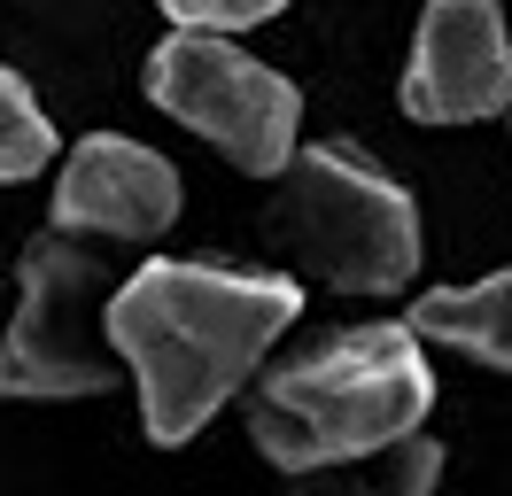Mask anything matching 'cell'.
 Segmentation results:
<instances>
[{"mask_svg": "<svg viewBox=\"0 0 512 496\" xmlns=\"http://www.w3.org/2000/svg\"><path fill=\"white\" fill-rule=\"evenodd\" d=\"M303 310L295 279L272 272H225V264H179L156 256L109 295L101 326L132 357L148 442H187L210 427L225 396L256 372V357L288 334Z\"/></svg>", "mask_w": 512, "mask_h": 496, "instance_id": "6da1fadb", "label": "cell"}, {"mask_svg": "<svg viewBox=\"0 0 512 496\" xmlns=\"http://www.w3.org/2000/svg\"><path fill=\"white\" fill-rule=\"evenodd\" d=\"M435 411V372L404 326H350V334L303 349L256 388L249 442L288 473L373 458L388 442L419 434Z\"/></svg>", "mask_w": 512, "mask_h": 496, "instance_id": "7a4b0ae2", "label": "cell"}, {"mask_svg": "<svg viewBox=\"0 0 512 496\" xmlns=\"http://www.w3.org/2000/svg\"><path fill=\"white\" fill-rule=\"evenodd\" d=\"M280 233H288L326 287L342 295H388L419 272V210L412 194L373 171L357 148H295L280 171Z\"/></svg>", "mask_w": 512, "mask_h": 496, "instance_id": "3957f363", "label": "cell"}, {"mask_svg": "<svg viewBox=\"0 0 512 496\" xmlns=\"http://www.w3.org/2000/svg\"><path fill=\"white\" fill-rule=\"evenodd\" d=\"M148 93H156V109L194 124L202 140H218L241 171H256V179L288 171L295 124H303V93L280 70H264L256 55H241L233 39L171 31L156 55H148Z\"/></svg>", "mask_w": 512, "mask_h": 496, "instance_id": "277c9868", "label": "cell"}, {"mask_svg": "<svg viewBox=\"0 0 512 496\" xmlns=\"http://www.w3.org/2000/svg\"><path fill=\"white\" fill-rule=\"evenodd\" d=\"M109 287L86 241L39 233L24 256V303L0 334V396H101L117 372L94 349V303Z\"/></svg>", "mask_w": 512, "mask_h": 496, "instance_id": "5b68a950", "label": "cell"}, {"mask_svg": "<svg viewBox=\"0 0 512 496\" xmlns=\"http://www.w3.org/2000/svg\"><path fill=\"white\" fill-rule=\"evenodd\" d=\"M512 101V39L489 0H443L419 16L404 109L427 124H474Z\"/></svg>", "mask_w": 512, "mask_h": 496, "instance_id": "8992f818", "label": "cell"}, {"mask_svg": "<svg viewBox=\"0 0 512 496\" xmlns=\"http://www.w3.org/2000/svg\"><path fill=\"white\" fill-rule=\"evenodd\" d=\"M179 217V171L140 140L94 132L78 140L55 179V233H101V241H156Z\"/></svg>", "mask_w": 512, "mask_h": 496, "instance_id": "52a82bcc", "label": "cell"}, {"mask_svg": "<svg viewBox=\"0 0 512 496\" xmlns=\"http://www.w3.org/2000/svg\"><path fill=\"white\" fill-rule=\"evenodd\" d=\"M404 334H435V341H458V349H474L489 365L512 372V272H489L474 287H435V295H419L412 326Z\"/></svg>", "mask_w": 512, "mask_h": 496, "instance_id": "ba28073f", "label": "cell"}, {"mask_svg": "<svg viewBox=\"0 0 512 496\" xmlns=\"http://www.w3.org/2000/svg\"><path fill=\"white\" fill-rule=\"evenodd\" d=\"M435 481H443V442L404 434V442H388V450H373V458L295 473L288 496H427Z\"/></svg>", "mask_w": 512, "mask_h": 496, "instance_id": "9c48e42d", "label": "cell"}, {"mask_svg": "<svg viewBox=\"0 0 512 496\" xmlns=\"http://www.w3.org/2000/svg\"><path fill=\"white\" fill-rule=\"evenodd\" d=\"M47 155H55V132L39 117V101L24 93L16 70H0V179H32L47 171Z\"/></svg>", "mask_w": 512, "mask_h": 496, "instance_id": "30bf717a", "label": "cell"}, {"mask_svg": "<svg viewBox=\"0 0 512 496\" xmlns=\"http://www.w3.org/2000/svg\"><path fill=\"white\" fill-rule=\"evenodd\" d=\"M171 31H194V39H225V31H249L264 16H280V0H163Z\"/></svg>", "mask_w": 512, "mask_h": 496, "instance_id": "8fae6325", "label": "cell"}]
</instances>
